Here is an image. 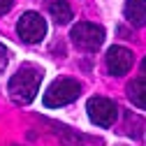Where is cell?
Segmentation results:
<instances>
[{"label":"cell","mask_w":146,"mask_h":146,"mask_svg":"<svg viewBox=\"0 0 146 146\" xmlns=\"http://www.w3.org/2000/svg\"><path fill=\"white\" fill-rule=\"evenodd\" d=\"M40 84H42V70L33 67V65H26L9 79V95H12L14 102L28 104V102H33L37 98Z\"/></svg>","instance_id":"cell-1"},{"label":"cell","mask_w":146,"mask_h":146,"mask_svg":"<svg viewBox=\"0 0 146 146\" xmlns=\"http://www.w3.org/2000/svg\"><path fill=\"white\" fill-rule=\"evenodd\" d=\"M14 5V0H0V14H7Z\"/></svg>","instance_id":"cell-11"},{"label":"cell","mask_w":146,"mask_h":146,"mask_svg":"<svg viewBox=\"0 0 146 146\" xmlns=\"http://www.w3.org/2000/svg\"><path fill=\"white\" fill-rule=\"evenodd\" d=\"M81 93V86L77 79H58L49 86V90L44 93V104L49 109H56V107H65L70 102H74Z\"/></svg>","instance_id":"cell-2"},{"label":"cell","mask_w":146,"mask_h":146,"mask_svg":"<svg viewBox=\"0 0 146 146\" xmlns=\"http://www.w3.org/2000/svg\"><path fill=\"white\" fill-rule=\"evenodd\" d=\"M141 72H144V74H146V58L141 60Z\"/></svg>","instance_id":"cell-12"},{"label":"cell","mask_w":146,"mask_h":146,"mask_svg":"<svg viewBox=\"0 0 146 146\" xmlns=\"http://www.w3.org/2000/svg\"><path fill=\"white\" fill-rule=\"evenodd\" d=\"M49 14L56 23H70L72 19V7L67 5V0H51L49 3Z\"/></svg>","instance_id":"cell-8"},{"label":"cell","mask_w":146,"mask_h":146,"mask_svg":"<svg viewBox=\"0 0 146 146\" xmlns=\"http://www.w3.org/2000/svg\"><path fill=\"white\" fill-rule=\"evenodd\" d=\"M123 14L132 26H146V0H125Z\"/></svg>","instance_id":"cell-7"},{"label":"cell","mask_w":146,"mask_h":146,"mask_svg":"<svg viewBox=\"0 0 146 146\" xmlns=\"http://www.w3.org/2000/svg\"><path fill=\"white\" fill-rule=\"evenodd\" d=\"M16 33H19V37L26 44H37L46 35V21L37 12H26L19 19V23H16Z\"/></svg>","instance_id":"cell-4"},{"label":"cell","mask_w":146,"mask_h":146,"mask_svg":"<svg viewBox=\"0 0 146 146\" xmlns=\"http://www.w3.org/2000/svg\"><path fill=\"white\" fill-rule=\"evenodd\" d=\"M7 58H9V56H7V49H5L3 44H0V72H3V70L7 67Z\"/></svg>","instance_id":"cell-10"},{"label":"cell","mask_w":146,"mask_h":146,"mask_svg":"<svg viewBox=\"0 0 146 146\" xmlns=\"http://www.w3.org/2000/svg\"><path fill=\"white\" fill-rule=\"evenodd\" d=\"M86 111H88V118L95 125L109 127V125H114V121L118 116V107L109 98H90L86 104Z\"/></svg>","instance_id":"cell-5"},{"label":"cell","mask_w":146,"mask_h":146,"mask_svg":"<svg viewBox=\"0 0 146 146\" xmlns=\"http://www.w3.org/2000/svg\"><path fill=\"white\" fill-rule=\"evenodd\" d=\"M70 35H72V42L84 51H98L104 42V28L98 23H88V21L77 23Z\"/></svg>","instance_id":"cell-3"},{"label":"cell","mask_w":146,"mask_h":146,"mask_svg":"<svg viewBox=\"0 0 146 146\" xmlns=\"http://www.w3.org/2000/svg\"><path fill=\"white\" fill-rule=\"evenodd\" d=\"M132 53L127 51L125 46H111L107 51V70L109 74L114 77H121V74H127L132 67Z\"/></svg>","instance_id":"cell-6"},{"label":"cell","mask_w":146,"mask_h":146,"mask_svg":"<svg viewBox=\"0 0 146 146\" xmlns=\"http://www.w3.org/2000/svg\"><path fill=\"white\" fill-rule=\"evenodd\" d=\"M127 98L139 109H146V79H135L127 86Z\"/></svg>","instance_id":"cell-9"}]
</instances>
